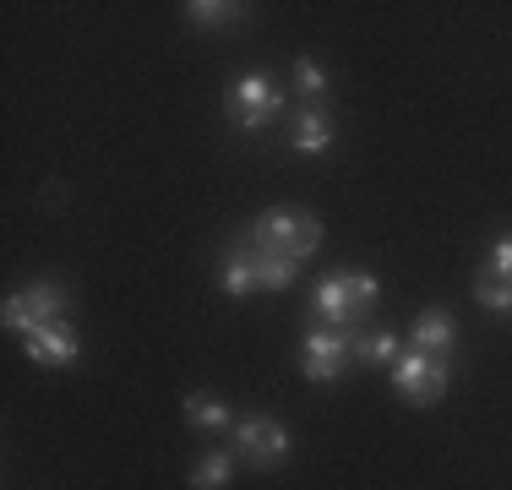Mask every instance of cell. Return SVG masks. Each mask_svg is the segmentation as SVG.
Here are the masks:
<instances>
[{
  "mask_svg": "<svg viewBox=\"0 0 512 490\" xmlns=\"http://www.w3.org/2000/svg\"><path fill=\"white\" fill-rule=\"evenodd\" d=\"M344 343H349V360L371 365V371H393L398 365V338L387 333V327L382 333H371V327H349Z\"/></svg>",
  "mask_w": 512,
  "mask_h": 490,
  "instance_id": "9",
  "label": "cell"
},
{
  "mask_svg": "<svg viewBox=\"0 0 512 490\" xmlns=\"http://www.w3.org/2000/svg\"><path fill=\"white\" fill-rule=\"evenodd\" d=\"M22 343H28V360H33V365H77V360H82V338L71 333L66 322L33 327Z\"/></svg>",
  "mask_w": 512,
  "mask_h": 490,
  "instance_id": "8",
  "label": "cell"
},
{
  "mask_svg": "<svg viewBox=\"0 0 512 490\" xmlns=\"http://www.w3.org/2000/svg\"><path fill=\"white\" fill-rule=\"evenodd\" d=\"M474 305H485V311H512V284L496 273H480L474 278Z\"/></svg>",
  "mask_w": 512,
  "mask_h": 490,
  "instance_id": "17",
  "label": "cell"
},
{
  "mask_svg": "<svg viewBox=\"0 0 512 490\" xmlns=\"http://www.w3.org/2000/svg\"><path fill=\"white\" fill-rule=\"evenodd\" d=\"M344 365H349L344 333H306V343H300V371H306L311 382H338Z\"/></svg>",
  "mask_w": 512,
  "mask_h": 490,
  "instance_id": "7",
  "label": "cell"
},
{
  "mask_svg": "<svg viewBox=\"0 0 512 490\" xmlns=\"http://www.w3.org/2000/svg\"><path fill=\"white\" fill-rule=\"evenodd\" d=\"M485 273H496V278H507V284H512V235H502L491 245V267H485Z\"/></svg>",
  "mask_w": 512,
  "mask_h": 490,
  "instance_id": "19",
  "label": "cell"
},
{
  "mask_svg": "<svg viewBox=\"0 0 512 490\" xmlns=\"http://www.w3.org/2000/svg\"><path fill=\"white\" fill-rule=\"evenodd\" d=\"M289 147H295L300 158H316V153H327V147H333V120H327L322 104H306V109H300L295 131H289Z\"/></svg>",
  "mask_w": 512,
  "mask_h": 490,
  "instance_id": "11",
  "label": "cell"
},
{
  "mask_svg": "<svg viewBox=\"0 0 512 490\" xmlns=\"http://www.w3.org/2000/svg\"><path fill=\"white\" fill-rule=\"evenodd\" d=\"M71 305L66 284H55V278H39V284H28L22 294H6V305H0V322H6V333H22L28 338L33 327L44 322H60Z\"/></svg>",
  "mask_w": 512,
  "mask_h": 490,
  "instance_id": "3",
  "label": "cell"
},
{
  "mask_svg": "<svg viewBox=\"0 0 512 490\" xmlns=\"http://www.w3.org/2000/svg\"><path fill=\"white\" fill-rule=\"evenodd\" d=\"M186 420L197 425V431H218V425H229V403L213 398V392H191V398H186Z\"/></svg>",
  "mask_w": 512,
  "mask_h": 490,
  "instance_id": "16",
  "label": "cell"
},
{
  "mask_svg": "<svg viewBox=\"0 0 512 490\" xmlns=\"http://www.w3.org/2000/svg\"><path fill=\"white\" fill-rule=\"evenodd\" d=\"M224 109H229V120H235L240 131H262V126H273L278 109H284V88H278L267 71H246V77L229 82Z\"/></svg>",
  "mask_w": 512,
  "mask_h": 490,
  "instance_id": "2",
  "label": "cell"
},
{
  "mask_svg": "<svg viewBox=\"0 0 512 490\" xmlns=\"http://www.w3.org/2000/svg\"><path fill=\"white\" fill-rule=\"evenodd\" d=\"M246 240H251V251L306 262L316 245H322V224H316V213H306V207H267L262 218H251Z\"/></svg>",
  "mask_w": 512,
  "mask_h": 490,
  "instance_id": "1",
  "label": "cell"
},
{
  "mask_svg": "<svg viewBox=\"0 0 512 490\" xmlns=\"http://www.w3.org/2000/svg\"><path fill=\"white\" fill-rule=\"evenodd\" d=\"M240 11L246 6H235V0H191L186 22L191 28H229V22H240Z\"/></svg>",
  "mask_w": 512,
  "mask_h": 490,
  "instance_id": "15",
  "label": "cell"
},
{
  "mask_svg": "<svg viewBox=\"0 0 512 490\" xmlns=\"http://www.w3.org/2000/svg\"><path fill=\"white\" fill-rule=\"evenodd\" d=\"M218 284H224V294H235V300L256 294V267H251V245L246 240H235L224 251V262H218Z\"/></svg>",
  "mask_w": 512,
  "mask_h": 490,
  "instance_id": "12",
  "label": "cell"
},
{
  "mask_svg": "<svg viewBox=\"0 0 512 490\" xmlns=\"http://www.w3.org/2000/svg\"><path fill=\"white\" fill-rule=\"evenodd\" d=\"M251 267H256V289H295V278H300V262H289V256H267V251H251Z\"/></svg>",
  "mask_w": 512,
  "mask_h": 490,
  "instance_id": "13",
  "label": "cell"
},
{
  "mask_svg": "<svg viewBox=\"0 0 512 490\" xmlns=\"http://www.w3.org/2000/svg\"><path fill=\"white\" fill-rule=\"evenodd\" d=\"M295 82H300V93H306V98H322V93H327V71L316 66V60H300V66H295Z\"/></svg>",
  "mask_w": 512,
  "mask_h": 490,
  "instance_id": "18",
  "label": "cell"
},
{
  "mask_svg": "<svg viewBox=\"0 0 512 490\" xmlns=\"http://www.w3.org/2000/svg\"><path fill=\"white\" fill-rule=\"evenodd\" d=\"M235 447H240V458L251 463V469H273V463H284L289 458V431L278 420H267V414H251V420H240V431H235Z\"/></svg>",
  "mask_w": 512,
  "mask_h": 490,
  "instance_id": "6",
  "label": "cell"
},
{
  "mask_svg": "<svg viewBox=\"0 0 512 490\" xmlns=\"http://www.w3.org/2000/svg\"><path fill=\"white\" fill-rule=\"evenodd\" d=\"M387 382H393V392L404 403H414V409H431V403L447 398V360H436V354H398V365L387 371Z\"/></svg>",
  "mask_w": 512,
  "mask_h": 490,
  "instance_id": "5",
  "label": "cell"
},
{
  "mask_svg": "<svg viewBox=\"0 0 512 490\" xmlns=\"http://www.w3.org/2000/svg\"><path fill=\"white\" fill-rule=\"evenodd\" d=\"M458 343V327H453V311H442V305H431V311L414 316V349L420 354H436V360H447Z\"/></svg>",
  "mask_w": 512,
  "mask_h": 490,
  "instance_id": "10",
  "label": "cell"
},
{
  "mask_svg": "<svg viewBox=\"0 0 512 490\" xmlns=\"http://www.w3.org/2000/svg\"><path fill=\"white\" fill-rule=\"evenodd\" d=\"M371 305H376V278L360 273V267H344V273H333L316 289V311L333 327H360V316L371 311Z\"/></svg>",
  "mask_w": 512,
  "mask_h": 490,
  "instance_id": "4",
  "label": "cell"
},
{
  "mask_svg": "<svg viewBox=\"0 0 512 490\" xmlns=\"http://www.w3.org/2000/svg\"><path fill=\"white\" fill-rule=\"evenodd\" d=\"M235 480V458L229 452H207V458L191 463V490H224Z\"/></svg>",
  "mask_w": 512,
  "mask_h": 490,
  "instance_id": "14",
  "label": "cell"
}]
</instances>
